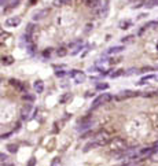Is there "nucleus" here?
<instances>
[{
  "label": "nucleus",
  "mask_w": 158,
  "mask_h": 166,
  "mask_svg": "<svg viewBox=\"0 0 158 166\" xmlns=\"http://www.w3.org/2000/svg\"><path fill=\"white\" fill-rule=\"evenodd\" d=\"M110 139H111V133L109 131L96 132V133H94V136H92L91 142L85 144V147H84V152H88V151L94 150V148H99V147L106 146L107 143L110 142Z\"/></svg>",
  "instance_id": "obj_1"
},
{
  "label": "nucleus",
  "mask_w": 158,
  "mask_h": 166,
  "mask_svg": "<svg viewBox=\"0 0 158 166\" xmlns=\"http://www.w3.org/2000/svg\"><path fill=\"white\" fill-rule=\"evenodd\" d=\"M107 144L111 152H123L126 148V142L123 137H111Z\"/></svg>",
  "instance_id": "obj_2"
},
{
  "label": "nucleus",
  "mask_w": 158,
  "mask_h": 166,
  "mask_svg": "<svg viewBox=\"0 0 158 166\" xmlns=\"http://www.w3.org/2000/svg\"><path fill=\"white\" fill-rule=\"evenodd\" d=\"M111 99H113V96H111L110 93H100V95L92 102V109H96V107L102 106V104H106V103H109Z\"/></svg>",
  "instance_id": "obj_3"
},
{
  "label": "nucleus",
  "mask_w": 158,
  "mask_h": 166,
  "mask_svg": "<svg viewBox=\"0 0 158 166\" xmlns=\"http://www.w3.org/2000/svg\"><path fill=\"white\" fill-rule=\"evenodd\" d=\"M69 75L73 78V81H74L76 84H83L84 81L87 80L85 73H84V71H80V70H70Z\"/></svg>",
  "instance_id": "obj_4"
},
{
  "label": "nucleus",
  "mask_w": 158,
  "mask_h": 166,
  "mask_svg": "<svg viewBox=\"0 0 158 166\" xmlns=\"http://www.w3.org/2000/svg\"><path fill=\"white\" fill-rule=\"evenodd\" d=\"M135 96H140V92L126 89V91L120 92L118 95L115 96V99H117V100H123V99H128V98H135Z\"/></svg>",
  "instance_id": "obj_5"
},
{
  "label": "nucleus",
  "mask_w": 158,
  "mask_h": 166,
  "mask_svg": "<svg viewBox=\"0 0 158 166\" xmlns=\"http://www.w3.org/2000/svg\"><path fill=\"white\" fill-rule=\"evenodd\" d=\"M19 24H21V17H10L4 22L6 28H17Z\"/></svg>",
  "instance_id": "obj_6"
},
{
  "label": "nucleus",
  "mask_w": 158,
  "mask_h": 166,
  "mask_svg": "<svg viewBox=\"0 0 158 166\" xmlns=\"http://www.w3.org/2000/svg\"><path fill=\"white\" fill-rule=\"evenodd\" d=\"M92 125V121L89 118H84V119H80L79 121V126H77V131L79 132H84L85 129H88V128Z\"/></svg>",
  "instance_id": "obj_7"
},
{
  "label": "nucleus",
  "mask_w": 158,
  "mask_h": 166,
  "mask_svg": "<svg viewBox=\"0 0 158 166\" xmlns=\"http://www.w3.org/2000/svg\"><path fill=\"white\" fill-rule=\"evenodd\" d=\"M47 14H48V10H47V8H43V10L36 11L32 18H33V21H41V19H44V18L47 17Z\"/></svg>",
  "instance_id": "obj_8"
},
{
  "label": "nucleus",
  "mask_w": 158,
  "mask_h": 166,
  "mask_svg": "<svg viewBox=\"0 0 158 166\" xmlns=\"http://www.w3.org/2000/svg\"><path fill=\"white\" fill-rule=\"evenodd\" d=\"M150 118H151V122H153V126H154V129H157V131H158V107L151 111Z\"/></svg>",
  "instance_id": "obj_9"
},
{
  "label": "nucleus",
  "mask_w": 158,
  "mask_h": 166,
  "mask_svg": "<svg viewBox=\"0 0 158 166\" xmlns=\"http://www.w3.org/2000/svg\"><path fill=\"white\" fill-rule=\"evenodd\" d=\"M124 50L123 45H115V47H111L109 48L106 52H105V55H114V54H120V52Z\"/></svg>",
  "instance_id": "obj_10"
},
{
  "label": "nucleus",
  "mask_w": 158,
  "mask_h": 166,
  "mask_svg": "<svg viewBox=\"0 0 158 166\" xmlns=\"http://www.w3.org/2000/svg\"><path fill=\"white\" fill-rule=\"evenodd\" d=\"M33 88H35V91L37 92V93H41V92L44 91V83L41 80H36L35 84H33Z\"/></svg>",
  "instance_id": "obj_11"
},
{
  "label": "nucleus",
  "mask_w": 158,
  "mask_h": 166,
  "mask_svg": "<svg viewBox=\"0 0 158 166\" xmlns=\"http://www.w3.org/2000/svg\"><path fill=\"white\" fill-rule=\"evenodd\" d=\"M7 6H8V7H4V12H10L11 10H14V8L18 7V6H19V0H14V1H10Z\"/></svg>",
  "instance_id": "obj_12"
},
{
  "label": "nucleus",
  "mask_w": 158,
  "mask_h": 166,
  "mask_svg": "<svg viewBox=\"0 0 158 166\" xmlns=\"http://www.w3.org/2000/svg\"><path fill=\"white\" fill-rule=\"evenodd\" d=\"M0 63L3 65V66H10V65L14 63V58L12 56H3L1 59H0Z\"/></svg>",
  "instance_id": "obj_13"
},
{
  "label": "nucleus",
  "mask_w": 158,
  "mask_h": 166,
  "mask_svg": "<svg viewBox=\"0 0 158 166\" xmlns=\"http://www.w3.org/2000/svg\"><path fill=\"white\" fill-rule=\"evenodd\" d=\"M10 84H11V85H12L14 88H18L19 91H25V89H26L24 84L21 83V81H18V80H14V78L10 80Z\"/></svg>",
  "instance_id": "obj_14"
},
{
  "label": "nucleus",
  "mask_w": 158,
  "mask_h": 166,
  "mask_svg": "<svg viewBox=\"0 0 158 166\" xmlns=\"http://www.w3.org/2000/svg\"><path fill=\"white\" fill-rule=\"evenodd\" d=\"M85 6L89 8H96L99 6H102V0H88Z\"/></svg>",
  "instance_id": "obj_15"
},
{
  "label": "nucleus",
  "mask_w": 158,
  "mask_h": 166,
  "mask_svg": "<svg viewBox=\"0 0 158 166\" xmlns=\"http://www.w3.org/2000/svg\"><path fill=\"white\" fill-rule=\"evenodd\" d=\"M30 110H32V104L30 103H26V104H25L24 106V109H22V118H26V117H28L29 115V113H30Z\"/></svg>",
  "instance_id": "obj_16"
},
{
  "label": "nucleus",
  "mask_w": 158,
  "mask_h": 166,
  "mask_svg": "<svg viewBox=\"0 0 158 166\" xmlns=\"http://www.w3.org/2000/svg\"><path fill=\"white\" fill-rule=\"evenodd\" d=\"M81 48H83V40L77 41V44L74 45V48H73V51H71L70 54H71V55H76V54H79V52L81 51Z\"/></svg>",
  "instance_id": "obj_17"
},
{
  "label": "nucleus",
  "mask_w": 158,
  "mask_h": 166,
  "mask_svg": "<svg viewBox=\"0 0 158 166\" xmlns=\"http://www.w3.org/2000/svg\"><path fill=\"white\" fill-rule=\"evenodd\" d=\"M36 30V25L35 24H28L26 25V29H25V34H33Z\"/></svg>",
  "instance_id": "obj_18"
},
{
  "label": "nucleus",
  "mask_w": 158,
  "mask_h": 166,
  "mask_svg": "<svg viewBox=\"0 0 158 166\" xmlns=\"http://www.w3.org/2000/svg\"><path fill=\"white\" fill-rule=\"evenodd\" d=\"M118 26H120V29H124V30H125V29H129L131 26H132V21H129V19L121 21Z\"/></svg>",
  "instance_id": "obj_19"
},
{
  "label": "nucleus",
  "mask_w": 158,
  "mask_h": 166,
  "mask_svg": "<svg viewBox=\"0 0 158 166\" xmlns=\"http://www.w3.org/2000/svg\"><path fill=\"white\" fill-rule=\"evenodd\" d=\"M154 77L155 75L154 74H149V75H146V77H143L140 81H139V85H144V84H147V81H150V80H154Z\"/></svg>",
  "instance_id": "obj_20"
},
{
  "label": "nucleus",
  "mask_w": 158,
  "mask_h": 166,
  "mask_svg": "<svg viewBox=\"0 0 158 166\" xmlns=\"http://www.w3.org/2000/svg\"><path fill=\"white\" fill-rule=\"evenodd\" d=\"M144 29H149V28H158V21H151V22H147L144 26Z\"/></svg>",
  "instance_id": "obj_21"
},
{
  "label": "nucleus",
  "mask_w": 158,
  "mask_h": 166,
  "mask_svg": "<svg viewBox=\"0 0 158 166\" xmlns=\"http://www.w3.org/2000/svg\"><path fill=\"white\" fill-rule=\"evenodd\" d=\"M155 6H158V0H146V7L153 8Z\"/></svg>",
  "instance_id": "obj_22"
},
{
  "label": "nucleus",
  "mask_w": 158,
  "mask_h": 166,
  "mask_svg": "<svg viewBox=\"0 0 158 166\" xmlns=\"http://www.w3.org/2000/svg\"><path fill=\"white\" fill-rule=\"evenodd\" d=\"M56 55L58 56H66L67 55V50L66 48H59V50H56Z\"/></svg>",
  "instance_id": "obj_23"
},
{
  "label": "nucleus",
  "mask_w": 158,
  "mask_h": 166,
  "mask_svg": "<svg viewBox=\"0 0 158 166\" xmlns=\"http://www.w3.org/2000/svg\"><path fill=\"white\" fill-rule=\"evenodd\" d=\"M107 88H109V84H106V83H100L96 85V89H98V91H103V89H107Z\"/></svg>",
  "instance_id": "obj_24"
},
{
  "label": "nucleus",
  "mask_w": 158,
  "mask_h": 166,
  "mask_svg": "<svg viewBox=\"0 0 158 166\" xmlns=\"http://www.w3.org/2000/svg\"><path fill=\"white\" fill-rule=\"evenodd\" d=\"M7 150L10 151V152H17V151H18V146H17V144H8Z\"/></svg>",
  "instance_id": "obj_25"
},
{
  "label": "nucleus",
  "mask_w": 158,
  "mask_h": 166,
  "mask_svg": "<svg viewBox=\"0 0 158 166\" xmlns=\"http://www.w3.org/2000/svg\"><path fill=\"white\" fill-rule=\"evenodd\" d=\"M51 166H61V158H59V157H56V158L52 159Z\"/></svg>",
  "instance_id": "obj_26"
},
{
  "label": "nucleus",
  "mask_w": 158,
  "mask_h": 166,
  "mask_svg": "<svg viewBox=\"0 0 158 166\" xmlns=\"http://www.w3.org/2000/svg\"><path fill=\"white\" fill-rule=\"evenodd\" d=\"M120 75H124V70H117L115 73H110V77H120Z\"/></svg>",
  "instance_id": "obj_27"
},
{
  "label": "nucleus",
  "mask_w": 158,
  "mask_h": 166,
  "mask_svg": "<svg viewBox=\"0 0 158 166\" xmlns=\"http://www.w3.org/2000/svg\"><path fill=\"white\" fill-rule=\"evenodd\" d=\"M22 98H24V100H29V102H32V100L35 99V96H33V95H29L28 92H26V93H25Z\"/></svg>",
  "instance_id": "obj_28"
},
{
  "label": "nucleus",
  "mask_w": 158,
  "mask_h": 166,
  "mask_svg": "<svg viewBox=\"0 0 158 166\" xmlns=\"http://www.w3.org/2000/svg\"><path fill=\"white\" fill-rule=\"evenodd\" d=\"M28 51L30 52V54H35V44H33V43L28 44Z\"/></svg>",
  "instance_id": "obj_29"
},
{
  "label": "nucleus",
  "mask_w": 158,
  "mask_h": 166,
  "mask_svg": "<svg viewBox=\"0 0 158 166\" xmlns=\"http://www.w3.org/2000/svg\"><path fill=\"white\" fill-rule=\"evenodd\" d=\"M50 55H51V48H47V50L43 52V56L44 58H50Z\"/></svg>",
  "instance_id": "obj_30"
},
{
  "label": "nucleus",
  "mask_w": 158,
  "mask_h": 166,
  "mask_svg": "<svg viewBox=\"0 0 158 166\" xmlns=\"http://www.w3.org/2000/svg\"><path fill=\"white\" fill-rule=\"evenodd\" d=\"M55 75L56 77H63V75H66V71L65 70H58V71H55Z\"/></svg>",
  "instance_id": "obj_31"
},
{
  "label": "nucleus",
  "mask_w": 158,
  "mask_h": 166,
  "mask_svg": "<svg viewBox=\"0 0 158 166\" xmlns=\"http://www.w3.org/2000/svg\"><path fill=\"white\" fill-rule=\"evenodd\" d=\"M132 39H133V36H128V37H124V39H123V43H132Z\"/></svg>",
  "instance_id": "obj_32"
},
{
  "label": "nucleus",
  "mask_w": 158,
  "mask_h": 166,
  "mask_svg": "<svg viewBox=\"0 0 158 166\" xmlns=\"http://www.w3.org/2000/svg\"><path fill=\"white\" fill-rule=\"evenodd\" d=\"M10 1H11V0H0V7H6Z\"/></svg>",
  "instance_id": "obj_33"
},
{
  "label": "nucleus",
  "mask_w": 158,
  "mask_h": 166,
  "mask_svg": "<svg viewBox=\"0 0 158 166\" xmlns=\"http://www.w3.org/2000/svg\"><path fill=\"white\" fill-rule=\"evenodd\" d=\"M95 132H88V133H84L83 136H81V139H87V137H91V136H94Z\"/></svg>",
  "instance_id": "obj_34"
},
{
  "label": "nucleus",
  "mask_w": 158,
  "mask_h": 166,
  "mask_svg": "<svg viewBox=\"0 0 158 166\" xmlns=\"http://www.w3.org/2000/svg\"><path fill=\"white\" fill-rule=\"evenodd\" d=\"M7 155L3 154V152H0V162H4V161H7Z\"/></svg>",
  "instance_id": "obj_35"
},
{
  "label": "nucleus",
  "mask_w": 158,
  "mask_h": 166,
  "mask_svg": "<svg viewBox=\"0 0 158 166\" xmlns=\"http://www.w3.org/2000/svg\"><path fill=\"white\" fill-rule=\"evenodd\" d=\"M36 165V159L35 158H30V161L28 162V166H35Z\"/></svg>",
  "instance_id": "obj_36"
},
{
  "label": "nucleus",
  "mask_w": 158,
  "mask_h": 166,
  "mask_svg": "<svg viewBox=\"0 0 158 166\" xmlns=\"http://www.w3.org/2000/svg\"><path fill=\"white\" fill-rule=\"evenodd\" d=\"M85 28H87V29H85V33H88V32H89V30H91L92 28H94V26H92V25L89 24V25H87V26H85Z\"/></svg>",
  "instance_id": "obj_37"
},
{
  "label": "nucleus",
  "mask_w": 158,
  "mask_h": 166,
  "mask_svg": "<svg viewBox=\"0 0 158 166\" xmlns=\"http://www.w3.org/2000/svg\"><path fill=\"white\" fill-rule=\"evenodd\" d=\"M62 4H71V0H61Z\"/></svg>",
  "instance_id": "obj_38"
},
{
  "label": "nucleus",
  "mask_w": 158,
  "mask_h": 166,
  "mask_svg": "<svg viewBox=\"0 0 158 166\" xmlns=\"http://www.w3.org/2000/svg\"><path fill=\"white\" fill-rule=\"evenodd\" d=\"M88 0H77V3H81V4H87Z\"/></svg>",
  "instance_id": "obj_39"
},
{
  "label": "nucleus",
  "mask_w": 158,
  "mask_h": 166,
  "mask_svg": "<svg viewBox=\"0 0 158 166\" xmlns=\"http://www.w3.org/2000/svg\"><path fill=\"white\" fill-rule=\"evenodd\" d=\"M10 134H11V133H6V134H3V136H1V137H3V139H7L8 136H10Z\"/></svg>",
  "instance_id": "obj_40"
},
{
  "label": "nucleus",
  "mask_w": 158,
  "mask_h": 166,
  "mask_svg": "<svg viewBox=\"0 0 158 166\" xmlns=\"http://www.w3.org/2000/svg\"><path fill=\"white\" fill-rule=\"evenodd\" d=\"M3 34H6V33L3 32V29H0V36H3Z\"/></svg>",
  "instance_id": "obj_41"
},
{
  "label": "nucleus",
  "mask_w": 158,
  "mask_h": 166,
  "mask_svg": "<svg viewBox=\"0 0 158 166\" xmlns=\"http://www.w3.org/2000/svg\"><path fill=\"white\" fill-rule=\"evenodd\" d=\"M154 93H155V96H158V89H157V91L154 92Z\"/></svg>",
  "instance_id": "obj_42"
},
{
  "label": "nucleus",
  "mask_w": 158,
  "mask_h": 166,
  "mask_svg": "<svg viewBox=\"0 0 158 166\" xmlns=\"http://www.w3.org/2000/svg\"><path fill=\"white\" fill-rule=\"evenodd\" d=\"M154 78H155V80H158V74H157V75H155V77H154Z\"/></svg>",
  "instance_id": "obj_43"
},
{
  "label": "nucleus",
  "mask_w": 158,
  "mask_h": 166,
  "mask_svg": "<svg viewBox=\"0 0 158 166\" xmlns=\"http://www.w3.org/2000/svg\"><path fill=\"white\" fill-rule=\"evenodd\" d=\"M4 166H12V165H4Z\"/></svg>",
  "instance_id": "obj_44"
}]
</instances>
